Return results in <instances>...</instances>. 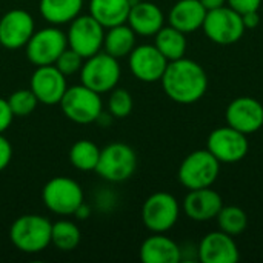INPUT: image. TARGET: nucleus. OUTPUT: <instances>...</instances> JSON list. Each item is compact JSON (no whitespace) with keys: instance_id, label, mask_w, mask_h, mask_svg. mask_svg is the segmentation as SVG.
<instances>
[{"instance_id":"72a5a7b5","label":"nucleus","mask_w":263,"mask_h":263,"mask_svg":"<svg viewBox=\"0 0 263 263\" xmlns=\"http://www.w3.org/2000/svg\"><path fill=\"white\" fill-rule=\"evenodd\" d=\"M11 159H12V146L9 140L3 134H0V173L9 165Z\"/></svg>"},{"instance_id":"4c0bfd02","label":"nucleus","mask_w":263,"mask_h":263,"mask_svg":"<svg viewBox=\"0 0 263 263\" xmlns=\"http://www.w3.org/2000/svg\"><path fill=\"white\" fill-rule=\"evenodd\" d=\"M89 214H91V210H89V206L88 205H85V202L77 208V211L74 213V216L77 217V219H80V220H85V219H88L89 217Z\"/></svg>"},{"instance_id":"ddd939ff","label":"nucleus","mask_w":263,"mask_h":263,"mask_svg":"<svg viewBox=\"0 0 263 263\" xmlns=\"http://www.w3.org/2000/svg\"><path fill=\"white\" fill-rule=\"evenodd\" d=\"M35 31L32 15L25 9H11L0 18V45L15 51L25 48Z\"/></svg>"},{"instance_id":"6e6552de","label":"nucleus","mask_w":263,"mask_h":263,"mask_svg":"<svg viewBox=\"0 0 263 263\" xmlns=\"http://www.w3.org/2000/svg\"><path fill=\"white\" fill-rule=\"evenodd\" d=\"M202 28L211 42L223 46L234 45L243 37L247 31L242 14L227 5L208 11Z\"/></svg>"},{"instance_id":"5701e85b","label":"nucleus","mask_w":263,"mask_h":263,"mask_svg":"<svg viewBox=\"0 0 263 263\" xmlns=\"http://www.w3.org/2000/svg\"><path fill=\"white\" fill-rule=\"evenodd\" d=\"M83 8V0H40L39 11L43 20L59 26L71 23Z\"/></svg>"},{"instance_id":"c85d7f7f","label":"nucleus","mask_w":263,"mask_h":263,"mask_svg":"<svg viewBox=\"0 0 263 263\" xmlns=\"http://www.w3.org/2000/svg\"><path fill=\"white\" fill-rule=\"evenodd\" d=\"M6 100L9 103L14 117H28L29 114L34 112L39 103L37 97L31 89H17Z\"/></svg>"},{"instance_id":"423d86ee","label":"nucleus","mask_w":263,"mask_h":263,"mask_svg":"<svg viewBox=\"0 0 263 263\" xmlns=\"http://www.w3.org/2000/svg\"><path fill=\"white\" fill-rule=\"evenodd\" d=\"M137 168V156L134 149L122 142L111 143L100 151L96 173L106 182L120 183L128 180Z\"/></svg>"},{"instance_id":"dca6fc26","label":"nucleus","mask_w":263,"mask_h":263,"mask_svg":"<svg viewBox=\"0 0 263 263\" xmlns=\"http://www.w3.org/2000/svg\"><path fill=\"white\" fill-rule=\"evenodd\" d=\"M225 117L228 126L248 136L263 126V105L253 97H237L228 105Z\"/></svg>"},{"instance_id":"aec40b11","label":"nucleus","mask_w":263,"mask_h":263,"mask_svg":"<svg viewBox=\"0 0 263 263\" xmlns=\"http://www.w3.org/2000/svg\"><path fill=\"white\" fill-rule=\"evenodd\" d=\"M206 12L199 0H177L168 14V22L173 28L190 34L202 28Z\"/></svg>"},{"instance_id":"b1692460","label":"nucleus","mask_w":263,"mask_h":263,"mask_svg":"<svg viewBox=\"0 0 263 263\" xmlns=\"http://www.w3.org/2000/svg\"><path fill=\"white\" fill-rule=\"evenodd\" d=\"M136 48V32L129 28V25H117L109 28L105 32L103 39V51L116 59L128 57L131 51Z\"/></svg>"},{"instance_id":"a878e982","label":"nucleus","mask_w":263,"mask_h":263,"mask_svg":"<svg viewBox=\"0 0 263 263\" xmlns=\"http://www.w3.org/2000/svg\"><path fill=\"white\" fill-rule=\"evenodd\" d=\"M100 148L91 140H79L69 149V162L79 171H96Z\"/></svg>"},{"instance_id":"58836bf2","label":"nucleus","mask_w":263,"mask_h":263,"mask_svg":"<svg viewBox=\"0 0 263 263\" xmlns=\"http://www.w3.org/2000/svg\"><path fill=\"white\" fill-rule=\"evenodd\" d=\"M134 2H136V0H134Z\"/></svg>"},{"instance_id":"9b49d317","label":"nucleus","mask_w":263,"mask_h":263,"mask_svg":"<svg viewBox=\"0 0 263 263\" xmlns=\"http://www.w3.org/2000/svg\"><path fill=\"white\" fill-rule=\"evenodd\" d=\"M105 28L92 15H77L68 28V48L74 49L83 59H88L103 48Z\"/></svg>"},{"instance_id":"f03ea898","label":"nucleus","mask_w":263,"mask_h":263,"mask_svg":"<svg viewBox=\"0 0 263 263\" xmlns=\"http://www.w3.org/2000/svg\"><path fill=\"white\" fill-rule=\"evenodd\" d=\"M52 223L39 214H25L9 228L11 243L25 254H37L51 245Z\"/></svg>"},{"instance_id":"20e7f679","label":"nucleus","mask_w":263,"mask_h":263,"mask_svg":"<svg viewBox=\"0 0 263 263\" xmlns=\"http://www.w3.org/2000/svg\"><path fill=\"white\" fill-rule=\"evenodd\" d=\"M220 173V162L208 151L197 149L188 154L179 166L177 179L186 190L211 186Z\"/></svg>"},{"instance_id":"7c9ffc66","label":"nucleus","mask_w":263,"mask_h":263,"mask_svg":"<svg viewBox=\"0 0 263 263\" xmlns=\"http://www.w3.org/2000/svg\"><path fill=\"white\" fill-rule=\"evenodd\" d=\"M83 57L80 54H77L74 49L71 48H66L60 55L59 59L55 60L54 66L63 74V76H74L77 72H80L82 69V65H83Z\"/></svg>"},{"instance_id":"c9c22d12","label":"nucleus","mask_w":263,"mask_h":263,"mask_svg":"<svg viewBox=\"0 0 263 263\" xmlns=\"http://www.w3.org/2000/svg\"><path fill=\"white\" fill-rule=\"evenodd\" d=\"M242 20H243V25H245L247 29H254V28H257L259 23H260L259 11H250V12L242 14Z\"/></svg>"},{"instance_id":"f704fd0d","label":"nucleus","mask_w":263,"mask_h":263,"mask_svg":"<svg viewBox=\"0 0 263 263\" xmlns=\"http://www.w3.org/2000/svg\"><path fill=\"white\" fill-rule=\"evenodd\" d=\"M116 203V196L109 191H103L97 196V206L102 211H108L112 208V205Z\"/></svg>"},{"instance_id":"39448f33","label":"nucleus","mask_w":263,"mask_h":263,"mask_svg":"<svg viewBox=\"0 0 263 263\" xmlns=\"http://www.w3.org/2000/svg\"><path fill=\"white\" fill-rule=\"evenodd\" d=\"M60 106L63 114L71 122L79 125H89L97 122L103 111L100 94L82 83L66 88L60 100Z\"/></svg>"},{"instance_id":"1a4fd4ad","label":"nucleus","mask_w":263,"mask_h":263,"mask_svg":"<svg viewBox=\"0 0 263 263\" xmlns=\"http://www.w3.org/2000/svg\"><path fill=\"white\" fill-rule=\"evenodd\" d=\"M68 48L66 34L57 26L42 28L34 31L29 42L26 43V57L34 66L54 65L59 55Z\"/></svg>"},{"instance_id":"a211bd4d","label":"nucleus","mask_w":263,"mask_h":263,"mask_svg":"<svg viewBox=\"0 0 263 263\" xmlns=\"http://www.w3.org/2000/svg\"><path fill=\"white\" fill-rule=\"evenodd\" d=\"M223 206V200L219 193L208 188L190 190L183 200L185 214L196 222H206L216 219Z\"/></svg>"},{"instance_id":"4468645a","label":"nucleus","mask_w":263,"mask_h":263,"mask_svg":"<svg viewBox=\"0 0 263 263\" xmlns=\"http://www.w3.org/2000/svg\"><path fill=\"white\" fill-rule=\"evenodd\" d=\"M128 65L133 76L145 83L160 82L168 60L154 45L136 46L128 55Z\"/></svg>"},{"instance_id":"f8f14e48","label":"nucleus","mask_w":263,"mask_h":263,"mask_svg":"<svg viewBox=\"0 0 263 263\" xmlns=\"http://www.w3.org/2000/svg\"><path fill=\"white\" fill-rule=\"evenodd\" d=\"M206 149L220 163H236L245 159L250 149V143L247 134L231 126H222L210 134Z\"/></svg>"},{"instance_id":"4be33fe9","label":"nucleus","mask_w":263,"mask_h":263,"mask_svg":"<svg viewBox=\"0 0 263 263\" xmlns=\"http://www.w3.org/2000/svg\"><path fill=\"white\" fill-rule=\"evenodd\" d=\"M133 3L134 0H89V15L109 29L126 23Z\"/></svg>"},{"instance_id":"e433bc0d","label":"nucleus","mask_w":263,"mask_h":263,"mask_svg":"<svg viewBox=\"0 0 263 263\" xmlns=\"http://www.w3.org/2000/svg\"><path fill=\"white\" fill-rule=\"evenodd\" d=\"M203 8L206 11H211V9H216V8H220V6H225L227 5V0H199Z\"/></svg>"},{"instance_id":"bb28decb","label":"nucleus","mask_w":263,"mask_h":263,"mask_svg":"<svg viewBox=\"0 0 263 263\" xmlns=\"http://www.w3.org/2000/svg\"><path fill=\"white\" fill-rule=\"evenodd\" d=\"M82 239L79 227L71 220H57L51 228V245L59 251H72L79 247Z\"/></svg>"},{"instance_id":"f3484780","label":"nucleus","mask_w":263,"mask_h":263,"mask_svg":"<svg viewBox=\"0 0 263 263\" xmlns=\"http://www.w3.org/2000/svg\"><path fill=\"white\" fill-rule=\"evenodd\" d=\"M197 259L203 263H236L240 259V253L233 236L219 230L200 240Z\"/></svg>"},{"instance_id":"473e14b6","label":"nucleus","mask_w":263,"mask_h":263,"mask_svg":"<svg viewBox=\"0 0 263 263\" xmlns=\"http://www.w3.org/2000/svg\"><path fill=\"white\" fill-rule=\"evenodd\" d=\"M12 119H14V114L9 108L8 100L0 97V134H3L11 126Z\"/></svg>"},{"instance_id":"9d476101","label":"nucleus","mask_w":263,"mask_h":263,"mask_svg":"<svg viewBox=\"0 0 263 263\" xmlns=\"http://www.w3.org/2000/svg\"><path fill=\"white\" fill-rule=\"evenodd\" d=\"M180 206L170 193L151 194L142 206V222L151 233H166L179 220Z\"/></svg>"},{"instance_id":"c756f323","label":"nucleus","mask_w":263,"mask_h":263,"mask_svg":"<svg viewBox=\"0 0 263 263\" xmlns=\"http://www.w3.org/2000/svg\"><path fill=\"white\" fill-rule=\"evenodd\" d=\"M134 106L133 96L123 88H114L109 100H108V111L114 119H125L131 114Z\"/></svg>"},{"instance_id":"7ed1b4c3","label":"nucleus","mask_w":263,"mask_h":263,"mask_svg":"<svg viewBox=\"0 0 263 263\" xmlns=\"http://www.w3.org/2000/svg\"><path fill=\"white\" fill-rule=\"evenodd\" d=\"M120 74L122 69L119 59L106 54L105 51H100L83 60L80 69V82L89 89L99 94H105L117 86Z\"/></svg>"},{"instance_id":"cd10ccee","label":"nucleus","mask_w":263,"mask_h":263,"mask_svg":"<svg viewBox=\"0 0 263 263\" xmlns=\"http://www.w3.org/2000/svg\"><path fill=\"white\" fill-rule=\"evenodd\" d=\"M217 222L220 231L230 236H239L247 230L248 217L247 213L239 206H222L220 213L217 214Z\"/></svg>"},{"instance_id":"f257e3e1","label":"nucleus","mask_w":263,"mask_h":263,"mask_svg":"<svg viewBox=\"0 0 263 263\" xmlns=\"http://www.w3.org/2000/svg\"><path fill=\"white\" fill-rule=\"evenodd\" d=\"M160 82L165 94L173 102L182 105L199 102L208 89L205 69L197 62L185 57L168 62Z\"/></svg>"},{"instance_id":"2f4dec72","label":"nucleus","mask_w":263,"mask_h":263,"mask_svg":"<svg viewBox=\"0 0 263 263\" xmlns=\"http://www.w3.org/2000/svg\"><path fill=\"white\" fill-rule=\"evenodd\" d=\"M227 3L239 14H245L250 11H259L262 0H227Z\"/></svg>"},{"instance_id":"6ab92c4d","label":"nucleus","mask_w":263,"mask_h":263,"mask_svg":"<svg viewBox=\"0 0 263 263\" xmlns=\"http://www.w3.org/2000/svg\"><path fill=\"white\" fill-rule=\"evenodd\" d=\"M126 23L136 35L151 37L163 28L165 15L156 3L148 0H136L129 9Z\"/></svg>"},{"instance_id":"2eb2a0df","label":"nucleus","mask_w":263,"mask_h":263,"mask_svg":"<svg viewBox=\"0 0 263 263\" xmlns=\"http://www.w3.org/2000/svg\"><path fill=\"white\" fill-rule=\"evenodd\" d=\"M66 76H63L54 65L37 66L29 80V89L42 105L60 103L66 91Z\"/></svg>"},{"instance_id":"412c9836","label":"nucleus","mask_w":263,"mask_h":263,"mask_svg":"<svg viewBox=\"0 0 263 263\" xmlns=\"http://www.w3.org/2000/svg\"><path fill=\"white\" fill-rule=\"evenodd\" d=\"M143 263H177L182 260V248L165 233H153L140 247Z\"/></svg>"},{"instance_id":"0eeeda50","label":"nucleus","mask_w":263,"mask_h":263,"mask_svg":"<svg viewBox=\"0 0 263 263\" xmlns=\"http://www.w3.org/2000/svg\"><path fill=\"white\" fill-rule=\"evenodd\" d=\"M42 200L57 216H74L83 203V190L74 179L59 176L46 182L42 191Z\"/></svg>"},{"instance_id":"393cba45","label":"nucleus","mask_w":263,"mask_h":263,"mask_svg":"<svg viewBox=\"0 0 263 263\" xmlns=\"http://www.w3.org/2000/svg\"><path fill=\"white\" fill-rule=\"evenodd\" d=\"M154 46L163 54L168 62L185 57L186 52V37L182 31L170 26H163L154 35Z\"/></svg>"}]
</instances>
